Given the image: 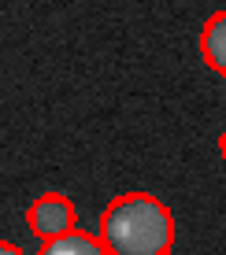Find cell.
<instances>
[{
  "instance_id": "obj_1",
  "label": "cell",
  "mask_w": 226,
  "mask_h": 255,
  "mask_svg": "<svg viewBox=\"0 0 226 255\" xmlns=\"http://www.w3.org/2000/svg\"><path fill=\"white\" fill-rule=\"evenodd\" d=\"M108 255H167L175 248V215L152 192H123L100 218Z\"/></svg>"
},
{
  "instance_id": "obj_2",
  "label": "cell",
  "mask_w": 226,
  "mask_h": 255,
  "mask_svg": "<svg viewBox=\"0 0 226 255\" xmlns=\"http://www.w3.org/2000/svg\"><path fill=\"white\" fill-rule=\"evenodd\" d=\"M26 226L41 237V241H56L63 233L78 230V211L67 192H41L30 207H26Z\"/></svg>"
},
{
  "instance_id": "obj_3",
  "label": "cell",
  "mask_w": 226,
  "mask_h": 255,
  "mask_svg": "<svg viewBox=\"0 0 226 255\" xmlns=\"http://www.w3.org/2000/svg\"><path fill=\"white\" fill-rule=\"evenodd\" d=\"M201 59H204V67H212L215 74H223L226 78V7L223 11H215L212 19L204 22V30H201Z\"/></svg>"
},
{
  "instance_id": "obj_4",
  "label": "cell",
  "mask_w": 226,
  "mask_h": 255,
  "mask_svg": "<svg viewBox=\"0 0 226 255\" xmlns=\"http://www.w3.org/2000/svg\"><path fill=\"white\" fill-rule=\"evenodd\" d=\"M37 255H108V252H104L100 237L74 230V233H63V237H56V241H45Z\"/></svg>"
},
{
  "instance_id": "obj_5",
  "label": "cell",
  "mask_w": 226,
  "mask_h": 255,
  "mask_svg": "<svg viewBox=\"0 0 226 255\" xmlns=\"http://www.w3.org/2000/svg\"><path fill=\"white\" fill-rule=\"evenodd\" d=\"M0 255H26V252L15 248V244H7V241H0Z\"/></svg>"
},
{
  "instance_id": "obj_6",
  "label": "cell",
  "mask_w": 226,
  "mask_h": 255,
  "mask_svg": "<svg viewBox=\"0 0 226 255\" xmlns=\"http://www.w3.org/2000/svg\"><path fill=\"white\" fill-rule=\"evenodd\" d=\"M219 155H223V163H226V126H223V133H219Z\"/></svg>"
}]
</instances>
